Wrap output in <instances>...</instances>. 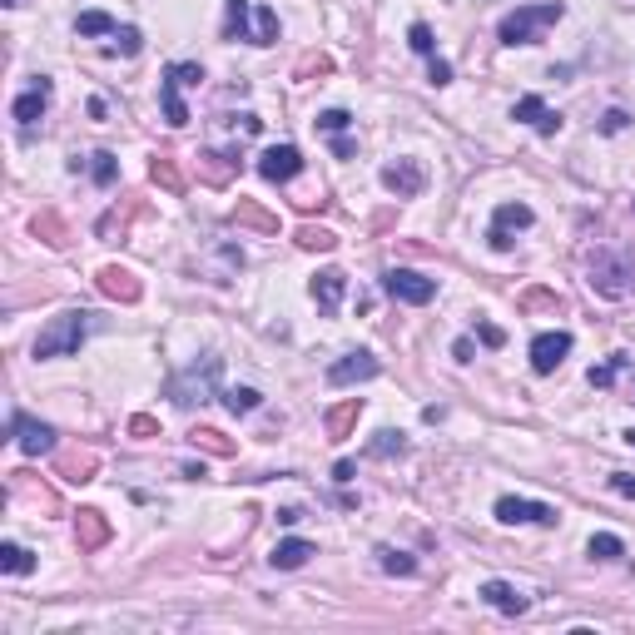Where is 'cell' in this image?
<instances>
[{"mask_svg":"<svg viewBox=\"0 0 635 635\" xmlns=\"http://www.w3.org/2000/svg\"><path fill=\"white\" fill-rule=\"evenodd\" d=\"M90 323H95V313H85V308L55 313V318L40 328V338H35V358H75L80 343L90 338Z\"/></svg>","mask_w":635,"mask_h":635,"instance_id":"6da1fadb","label":"cell"},{"mask_svg":"<svg viewBox=\"0 0 635 635\" xmlns=\"http://www.w3.org/2000/svg\"><path fill=\"white\" fill-rule=\"evenodd\" d=\"M566 15V5L561 0H536V5H516L511 15H502V25H497V40L502 45H536L556 20Z\"/></svg>","mask_w":635,"mask_h":635,"instance_id":"7a4b0ae2","label":"cell"},{"mask_svg":"<svg viewBox=\"0 0 635 635\" xmlns=\"http://www.w3.org/2000/svg\"><path fill=\"white\" fill-rule=\"evenodd\" d=\"M219 378H224V358H199V363H189L184 373H174V378L164 382V397L174 402V407H194V402H209L214 392H219Z\"/></svg>","mask_w":635,"mask_h":635,"instance_id":"3957f363","label":"cell"},{"mask_svg":"<svg viewBox=\"0 0 635 635\" xmlns=\"http://www.w3.org/2000/svg\"><path fill=\"white\" fill-rule=\"evenodd\" d=\"M586 268H591V288L601 298H631L635 293V258L626 249H596Z\"/></svg>","mask_w":635,"mask_h":635,"instance_id":"277c9868","label":"cell"},{"mask_svg":"<svg viewBox=\"0 0 635 635\" xmlns=\"http://www.w3.org/2000/svg\"><path fill=\"white\" fill-rule=\"evenodd\" d=\"M382 293L397 298V303L422 308V303L437 298V278H427V273H417V268H387V273H382Z\"/></svg>","mask_w":635,"mask_h":635,"instance_id":"5b68a950","label":"cell"},{"mask_svg":"<svg viewBox=\"0 0 635 635\" xmlns=\"http://www.w3.org/2000/svg\"><path fill=\"white\" fill-rule=\"evenodd\" d=\"M566 353H571V333H536L531 338V373L536 378H551L561 363H566Z\"/></svg>","mask_w":635,"mask_h":635,"instance_id":"8992f818","label":"cell"},{"mask_svg":"<svg viewBox=\"0 0 635 635\" xmlns=\"http://www.w3.org/2000/svg\"><path fill=\"white\" fill-rule=\"evenodd\" d=\"M10 437H15V447H20L25 457H40V452H55V427H45V422H35V417H25L20 407L10 412Z\"/></svg>","mask_w":635,"mask_h":635,"instance_id":"52a82bcc","label":"cell"},{"mask_svg":"<svg viewBox=\"0 0 635 635\" xmlns=\"http://www.w3.org/2000/svg\"><path fill=\"white\" fill-rule=\"evenodd\" d=\"M95 283H100V293H105V298H115V303H139V298H144L139 273L125 268V263H105V268L95 273Z\"/></svg>","mask_w":635,"mask_h":635,"instance_id":"ba28073f","label":"cell"},{"mask_svg":"<svg viewBox=\"0 0 635 635\" xmlns=\"http://www.w3.org/2000/svg\"><path fill=\"white\" fill-rule=\"evenodd\" d=\"M497 521L502 526H556L561 516H556V507H546V502H526V497H502L497 502Z\"/></svg>","mask_w":635,"mask_h":635,"instance_id":"9c48e42d","label":"cell"},{"mask_svg":"<svg viewBox=\"0 0 635 635\" xmlns=\"http://www.w3.org/2000/svg\"><path fill=\"white\" fill-rule=\"evenodd\" d=\"M110 536H115V526H110V516H105L100 507L75 511V546H80V551H105Z\"/></svg>","mask_w":635,"mask_h":635,"instance_id":"30bf717a","label":"cell"},{"mask_svg":"<svg viewBox=\"0 0 635 635\" xmlns=\"http://www.w3.org/2000/svg\"><path fill=\"white\" fill-rule=\"evenodd\" d=\"M258 174H263L268 184H288V179L303 174V154H298L293 144H273V149L258 154Z\"/></svg>","mask_w":635,"mask_h":635,"instance_id":"8fae6325","label":"cell"},{"mask_svg":"<svg viewBox=\"0 0 635 635\" xmlns=\"http://www.w3.org/2000/svg\"><path fill=\"white\" fill-rule=\"evenodd\" d=\"M422 184H427V174H422V164H417V159H392V164L382 169V189H387V194H397V199H417V194H422Z\"/></svg>","mask_w":635,"mask_h":635,"instance_id":"7c38bea8","label":"cell"},{"mask_svg":"<svg viewBox=\"0 0 635 635\" xmlns=\"http://www.w3.org/2000/svg\"><path fill=\"white\" fill-rule=\"evenodd\" d=\"M382 373V363L373 358V353H343L338 363H328V387H348V382H368V378H378Z\"/></svg>","mask_w":635,"mask_h":635,"instance_id":"4fadbf2b","label":"cell"},{"mask_svg":"<svg viewBox=\"0 0 635 635\" xmlns=\"http://www.w3.org/2000/svg\"><path fill=\"white\" fill-rule=\"evenodd\" d=\"M50 95H55V85H50L45 75H40V80H30V90H25V95H20V100L10 105L15 125H20V129H30V125H35V120H40V115L50 110Z\"/></svg>","mask_w":635,"mask_h":635,"instance_id":"5bb4252c","label":"cell"},{"mask_svg":"<svg viewBox=\"0 0 635 635\" xmlns=\"http://www.w3.org/2000/svg\"><path fill=\"white\" fill-rule=\"evenodd\" d=\"M531 224H536V214H531L526 204H502V209L492 214V234H487V239H492V249H502V254H507V249H511V229H531Z\"/></svg>","mask_w":635,"mask_h":635,"instance_id":"9a60e30c","label":"cell"},{"mask_svg":"<svg viewBox=\"0 0 635 635\" xmlns=\"http://www.w3.org/2000/svg\"><path fill=\"white\" fill-rule=\"evenodd\" d=\"M258 35V5L254 0H224V40H249Z\"/></svg>","mask_w":635,"mask_h":635,"instance_id":"2e32d148","label":"cell"},{"mask_svg":"<svg viewBox=\"0 0 635 635\" xmlns=\"http://www.w3.org/2000/svg\"><path fill=\"white\" fill-rule=\"evenodd\" d=\"M308 288H313L318 313H338V308H343V293H348V273H343V268H323Z\"/></svg>","mask_w":635,"mask_h":635,"instance_id":"e0dca14e","label":"cell"},{"mask_svg":"<svg viewBox=\"0 0 635 635\" xmlns=\"http://www.w3.org/2000/svg\"><path fill=\"white\" fill-rule=\"evenodd\" d=\"M358 417H363V397H343L338 407L323 412V427H328V442H348L358 432Z\"/></svg>","mask_w":635,"mask_h":635,"instance_id":"ac0fdd59","label":"cell"},{"mask_svg":"<svg viewBox=\"0 0 635 635\" xmlns=\"http://www.w3.org/2000/svg\"><path fill=\"white\" fill-rule=\"evenodd\" d=\"M55 472H60L65 482H95L100 457H95L90 447H65V452H55Z\"/></svg>","mask_w":635,"mask_h":635,"instance_id":"d6986e66","label":"cell"},{"mask_svg":"<svg viewBox=\"0 0 635 635\" xmlns=\"http://www.w3.org/2000/svg\"><path fill=\"white\" fill-rule=\"evenodd\" d=\"M511 120L531 125L536 134H556V129H561V115H556L541 95H521V100H516V110H511Z\"/></svg>","mask_w":635,"mask_h":635,"instance_id":"ffe728a7","label":"cell"},{"mask_svg":"<svg viewBox=\"0 0 635 635\" xmlns=\"http://www.w3.org/2000/svg\"><path fill=\"white\" fill-rule=\"evenodd\" d=\"M134 214H144V199L125 194V204H115V209H110V214L95 224V234H100L105 244H120V239L129 234V219H134Z\"/></svg>","mask_w":635,"mask_h":635,"instance_id":"44dd1931","label":"cell"},{"mask_svg":"<svg viewBox=\"0 0 635 635\" xmlns=\"http://www.w3.org/2000/svg\"><path fill=\"white\" fill-rule=\"evenodd\" d=\"M477 596H482L492 611H502V616H521V611H531V596H521L511 581H487Z\"/></svg>","mask_w":635,"mask_h":635,"instance_id":"7402d4cb","label":"cell"},{"mask_svg":"<svg viewBox=\"0 0 635 635\" xmlns=\"http://www.w3.org/2000/svg\"><path fill=\"white\" fill-rule=\"evenodd\" d=\"M313 556H318V546H313V541L288 536V541H278V546H273V556H268V561H273L278 571H298V566H308Z\"/></svg>","mask_w":635,"mask_h":635,"instance_id":"603a6c76","label":"cell"},{"mask_svg":"<svg viewBox=\"0 0 635 635\" xmlns=\"http://www.w3.org/2000/svg\"><path fill=\"white\" fill-rule=\"evenodd\" d=\"M149 179H154L164 194H184V189H189V179H184V169H179L174 154H154V159H149Z\"/></svg>","mask_w":635,"mask_h":635,"instance_id":"cb8c5ba5","label":"cell"},{"mask_svg":"<svg viewBox=\"0 0 635 635\" xmlns=\"http://www.w3.org/2000/svg\"><path fill=\"white\" fill-rule=\"evenodd\" d=\"M229 219H234L239 229H254V234H278V214H268V209L254 204V199H239Z\"/></svg>","mask_w":635,"mask_h":635,"instance_id":"d4e9b609","label":"cell"},{"mask_svg":"<svg viewBox=\"0 0 635 635\" xmlns=\"http://www.w3.org/2000/svg\"><path fill=\"white\" fill-rule=\"evenodd\" d=\"M239 174V159L234 154H219V149H204L199 154V179L204 184H229Z\"/></svg>","mask_w":635,"mask_h":635,"instance_id":"484cf974","label":"cell"},{"mask_svg":"<svg viewBox=\"0 0 635 635\" xmlns=\"http://www.w3.org/2000/svg\"><path fill=\"white\" fill-rule=\"evenodd\" d=\"M159 105H164V120H169L174 129L189 125V110H184V85H179L174 75H164V80H159Z\"/></svg>","mask_w":635,"mask_h":635,"instance_id":"4316f807","label":"cell"},{"mask_svg":"<svg viewBox=\"0 0 635 635\" xmlns=\"http://www.w3.org/2000/svg\"><path fill=\"white\" fill-rule=\"evenodd\" d=\"M30 234L45 239L50 249H65V244H70V229H65V219H60L55 209H40V214L30 219Z\"/></svg>","mask_w":635,"mask_h":635,"instance_id":"83f0119b","label":"cell"},{"mask_svg":"<svg viewBox=\"0 0 635 635\" xmlns=\"http://www.w3.org/2000/svg\"><path fill=\"white\" fill-rule=\"evenodd\" d=\"M189 442H194L199 452H209V457H239V442H234V437H224L219 427H194V432H189Z\"/></svg>","mask_w":635,"mask_h":635,"instance_id":"f1b7e54d","label":"cell"},{"mask_svg":"<svg viewBox=\"0 0 635 635\" xmlns=\"http://www.w3.org/2000/svg\"><path fill=\"white\" fill-rule=\"evenodd\" d=\"M298 249H308V254H333L338 249V234L333 229H323V224H298Z\"/></svg>","mask_w":635,"mask_h":635,"instance_id":"f546056e","label":"cell"},{"mask_svg":"<svg viewBox=\"0 0 635 635\" xmlns=\"http://www.w3.org/2000/svg\"><path fill=\"white\" fill-rule=\"evenodd\" d=\"M516 308H521V313H561L566 303H561L556 288H526V293L516 298Z\"/></svg>","mask_w":635,"mask_h":635,"instance_id":"4dcf8cb0","label":"cell"},{"mask_svg":"<svg viewBox=\"0 0 635 635\" xmlns=\"http://www.w3.org/2000/svg\"><path fill=\"white\" fill-rule=\"evenodd\" d=\"M0 571H5V576H30V571H35V556H30L20 541H5V546H0Z\"/></svg>","mask_w":635,"mask_h":635,"instance_id":"1f68e13d","label":"cell"},{"mask_svg":"<svg viewBox=\"0 0 635 635\" xmlns=\"http://www.w3.org/2000/svg\"><path fill=\"white\" fill-rule=\"evenodd\" d=\"M586 556H591V561H621V556H626V541L611 536V531H596V536L586 541Z\"/></svg>","mask_w":635,"mask_h":635,"instance_id":"d6a6232c","label":"cell"},{"mask_svg":"<svg viewBox=\"0 0 635 635\" xmlns=\"http://www.w3.org/2000/svg\"><path fill=\"white\" fill-rule=\"evenodd\" d=\"M224 397V407L234 412V417H244V412H258L263 407V392L258 387H229V392H219Z\"/></svg>","mask_w":635,"mask_h":635,"instance_id":"836d02e7","label":"cell"},{"mask_svg":"<svg viewBox=\"0 0 635 635\" xmlns=\"http://www.w3.org/2000/svg\"><path fill=\"white\" fill-rule=\"evenodd\" d=\"M626 368H631V358H626V353H616V358H606L601 368H591V373H586V382L606 392V387H616V378H621Z\"/></svg>","mask_w":635,"mask_h":635,"instance_id":"e575fe53","label":"cell"},{"mask_svg":"<svg viewBox=\"0 0 635 635\" xmlns=\"http://www.w3.org/2000/svg\"><path fill=\"white\" fill-rule=\"evenodd\" d=\"M120 25H115V15H105V10H80V20H75V35H115Z\"/></svg>","mask_w":635,"mask_h":635,"instance_id":"d590c367","label":"cell"},{"mask_svg":"<svg viewBox=\"0 0 635 635\" xmlns=\"http://www.w3.org/2000/svg\"><path fill=\"white\" fill-rule=\"evenodd\" d=\"M90 179H95L100 189H110V184L120 179V159H115L110 149H100V154H90Z\"/></svg>","mask_w":635,"mask_h":635,"instance_id":"8d00e7d4","label":"cell"},{"mask_svg":"<svg viewBox=\"0 0 635 635\" xmlns=\"http://www.w3.org/2000/svg\"><path fill=\"white\" fill-rule=\"evenodd\" d=\"M378 566L387 576H417V561L407 551H392V546H378Z\"/></svg>","mask_w":635,"mask_h":635,"instance_id":"74e56055","label":"cell"},{"mask_svg":"<svg viewBox=\"0 0 635 635\" xmlns=\"http://www.w3.org/2000/svg\"><path fill=\"white\" fill-rule=\"evenodd\" d=\"M402 452H407V437L392 432V427H382L378 437L368 442V457H402Z\"/></svg>","mask_w":635,"mask_h":635,"instance_id":"f35d334b","label":"cell"},{"mask_svg":"<svg viewBox=\"0 0 635 635\" xmlns=\"http://www.w3.org/2000/svg\"><path fill=\"white\" fill-rule=\"evenodd\" d=\"M278 35H283L278 10H273V5H258V35H254V45H278Z\"/></svg>","mask_w":635,"mask_h":635,"instance_id":"ab89813d","label":"cell"},{"mask_svg":"<svg viewBox=\"0 0 635 635\" xmlns=\"http://www.w3.org/2000/svg\"><path fill=\"white\" fill-rule=\"evenodd\" d=\"M293 75H298V80H318V75H333V60H328V55H303V60L293 65Z\"/></svg>","mask_w":635,"mask_h":635,"instance_id":"60d3db41","label":"cell"},{"mask_svg":"<svg viewBox=\"0 0 635 635\" xmlns=\"http://www.w3.org/2000/svg\"><path fill=\"white\" fill-rule=\"evenodd\" d=\"M139 50H144V35H139V30H134V25H125V30H115V45H110V55H139Z\"/></svg>","mask_w":635,"mask_h":635,"instance_id":"b9f144b4","label":"cell"},{"mask_svg":"<svg viewBox=\"0 0 635 635\" xmlns=\"http://www.w3.org/2000/svg\"><path fill=\"white\" fill-rule=\"evenodd\" d=\"M407 45H412L417 55H427V60H432V55H437V40H432V25H422V20H417V25L407 30Z\"/></svg>","mask_w":635,"mask_h":635,"instance_id":"7bdbcfd3","label":"cell"},{"mask_svg":"<svg viewBox=\"0 0 635 635\" xmlns=\"http://www.w3.org/2000/svg\"><path fill=\"white\" fill-rule=\"evenodd\" d=\"M125 432L129 437H139V442H149V437H159V422H154L149 412H134V417L125 422Z\"/></svg>","mask_w":635,"mask_h":635,"instance_id":"ee69618b","label":"cell"},{"mask_svg":"<svg viewBox=\"0 0 635 635\" xmlns=\"http://www.w3.org/2000/svg\"><path fill=\"white\" fill-rule=\"evenodd\" d=\"M348 125H353L348 110H323V115H318V129H328V134H343Z\"/></svg>","mask_w":635,"mask_h":635,"instance_id":"f6af8a7d","label":"cell"},{"mask_svg":"<svg viewBox=\"0 0 635 635\" xmlns=\"http://www.w3.org/2000/svg\"><path fill=\"white\" fill-rule=\"evenodd\" d=\"M427 80H432V85H452V65H447L442 55H432V60H427Z\"/></svg>","mask_w":635,"mask_h":635,"instance_id":"bcb514c9","label":"cell"},{"mask_svg":"<svg viewBox=\"0 0 635 635\" xmlns=\"http://www.w3.org/2000/svg\"><path fill=\"white\" fill-rule=\"evenodd\" d=\"M477 338H482L487 348H502V343H507V333H502L497 323H477Z\"/></svg>","mask_w":635,"mask_h":635,"instance_id":"7dc6e473","label":"cell"},{"mask_svg":"<svg viewBox=\"0 0 635 635\" xmlns=\"http://www.w3.org/2000/svg\"><path fill=\"white\" fill-rule=\"evenodd\" d=\"M626 125H631V115H626V110H606V120H601V129H606V134H621Z\"/></svg>","mask_w":635,"mask_h":635,"instance_id":"c3c4849f","label":"cell"},{"mask_svg":"<svg viewBox=\"0 0 635 635\" xmlns=\"http://www.w3.org/2000/svg\"><path fill=\"white\" fill-rule=\"evenodd\" d=\"M611 492H621V497H631L635 502V477L631 472H611Z\"/></svg>","mask_w":635,"mask_h":635,"instance_id":"681fc988","label":"cell"},{"mask_svg":"<svg viewBox=\"0 0 635 635\" xmlns=\"http://www.w3.org/2000/svg\"><path fill=\"white\" fill-rule=\"evenodd\" d=\"M333 154H338V159H353V154H358V144H353V139H343V134H338V139H333Z\"/></svg>","mask_w":635,"mask_h":635,"instance_id":"f907efd6","label":"cell"},{"mask_svg":"<svg viewBox=\"0 0 635 635\" xmlns=\"http://www.w3.org/2000/svg\"><path fill=\"white\" fill-rule=\"evenodd\" d=\"M452 358H457V363H472V338H457V343H452Z\"/></svg>","mask_w":635,"mask_h":635,"instance_id":"816d5d0a","label":"cell"},{"mask_svg":"<svg viewBox=\"0 0 635 635\" xmlns=\"http://www.w3.org/2000/svg\"><path fill=\"white\" fill-rule=\"evenodd\" d=\"M353 477H358V467H353V462H338V467H333V482H343V487H348Z\"/></svg>","mask_w":635,"mask_h":635,"instance_id":"f5cc1de1","label":"cell"},{"mask_svg":"<svg viewBox=\"0 0 635 635\" xmlns=\"http://www.w3.org/2000/svg\"><path fill=\"white\" fill-rule=\"evenodd\" d=\"M278 521H283V526H298V521H303V511H298V507H283V511H278Z\"/></svg>","mask_w":635,"mask_h":635,"instance_id":"db71d44e","label":"cell"},{"mask_svg":"<svg viewBox=\"0 0 635 635\" xmlns=\"http://www.w3.org/2000/svg\"><path fill=\"white\" fill-rule=\"evenodd\" d=\"M626 442H631V447H635V427H631V432H626Z\"/></svg>","mask_w":635,"mask_h":635,"instance_id":"11a10c76","label":"cell"},{"mask_svg":"<svg viewBox=\"0 0 635 635\" xmlns=\"http://www.w3.org/2000/svg\"><path fill=\"white\" fill-rule=\"evenodd\" d=\"M0 5H20V0H0Z\"/></svg>","mask_w":635,"mask_h":635,"instance_id":"9f6ffc18","label":"cell"}]
</instances>
